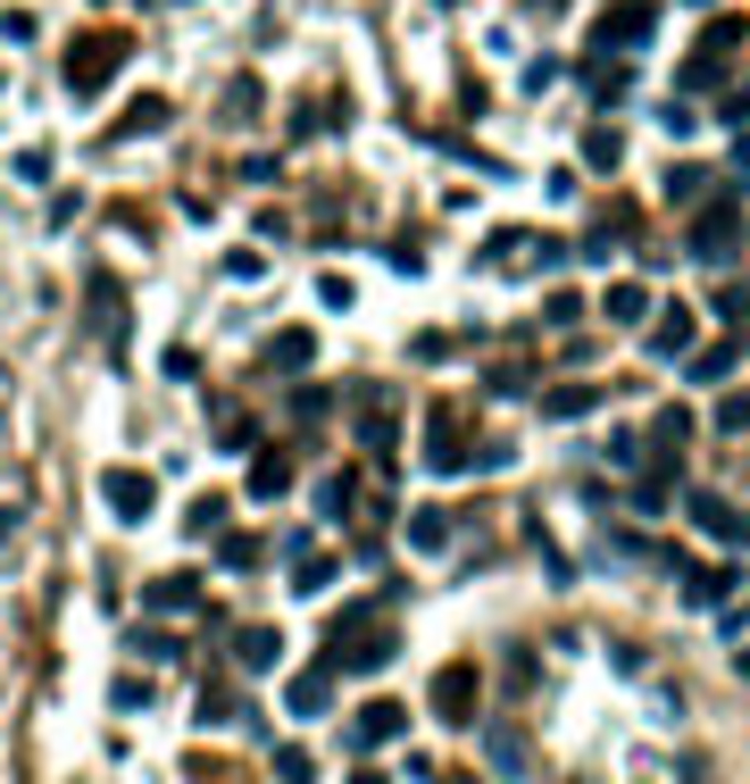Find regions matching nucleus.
Masks as SVG:
<instances>
[{"instance_id":"f257e3e1","label":"nucleus","mask_w":750,"mask_h":784,"mask_svg":"<svg viewBox=\"0 0 750 784\" xmlns=\"http://www.w3.org/2000/svg\"><path fill=\"white\" fill-rule=\"evenodd\" d=\"M393 651H400V635L375 610H342L334 617V643H325V668H334V676H375Z\"/></svg>"},{"instance_id":"f03ea898","label":"nucleus","mask_w":750,"mask_h":784,"mask_svg":"<svg viewBox=\"0 0 750 784\" xmlns=\"http://www.w3.org/2000/svg\"><path fill=\"white\" fill-rule=\"evenodd\" d=\"M84 318H93V342L109 359H126V335H133V300L109 267H84Z\"/></svg>"},{"instance_id":"7ed1b4c3","label":"nucleus","mask_w":750,"mask_h":784,"mask_svg":"<svg viewBox=\"0 0 750 784\" xmlns=\"http://www.w3.org/2000/svg\"><path fill=\"white\" fill-rule=\"evenodd\" d=\"M126 67V34H75L67 42V93L75 100H100Z\"/></svg>"},{"instance_id":"20e7f679","label":"nucleus","mask_w":750,"mask_h":784,"mask_svg":"<svg viewBox=\"0 0 750 784\" xmlns=\"http://www.w3.org/2000/svg\"><path fill=\"white\" fill-rule=\"evenodd\" d=\"M742 234H750L742 201H700L693 225H684V251H693L700 267H717V259H733V251H742Z\"/></svg>"},{"instance_id":"39448f33","label":"nucleus","mask_w":750,"mask_h":784,"mask_svg":"<svg viewBox=\"0 0 750 784\" xmlns=\"http://www.w3.org/2000/svg\"><path fill=\"white\" fill-rule=\"evenodd\" d=\"M426 467H433V476H468V467H475L468 417L450 410V401H433V410H426Z\"/></svg>"},{"instance_id":"423d86ee","label":"nucleus","mask_w":750,"mask_h":784,"mask_svg":"<svg viewBox=\"0 0 750 784\" xmlns=\"http://www.w3.org/2000/svg\"><path fill=\"white\" fill-rule=\"evenodd\" d=\"M651 34H658V0H618V9H600L592 51H642Z\"/></svg>"},{"instance_id":"0eeeda50","label":"nucleus","mask_w":750,"mask_h":784,"mask_svg":"<svg viewBox=\"0 0 750 784\" xmlns=\"http://www.w3.org/2000/svg\"><path fill=\"white\" fill-rule=\"evenodd\" d=\"M684 443H693V410H684V401H667V410L651 417V459H642V476L675 485V467H684Z\"/></svg>"},{"instance_id":"6e6552de","label":"nucleus","mask_w":750,"mask_h":784,"mask_svg":"<svg viewBox=\"0 0 750 784\" xmlns=\"http://www.w3.org/2000/svg\"><path fill=\"white\" fill-rule=\"evenodd\" d=\"M100 501H109V518L142 526L150 509H159V485H150L142 467H100Z\"/></svg>"},{"instance_id":"1a4fd4ad","label":"nucleus","mask_w":750,"mask_h":784,"mask_svg":"<svg viewBox=\"0 0 750 784\" xmlns=\"http://www.w3.org/2000/svg\"><path fill=\"white\" fill-rule=\"evenodd\" d=\"M475 692H484V676H475L468 659H450V668L433 676V718H442V727H475Z\"/></svg>"},{"instance_id":"9d476101","label":"nucleus","mask_w":750,"mask_h":784,"mask_svg":"<svg viewBox=\"0 0 750 784\" xmlns=\"http://www.w3.org/2000/svg\"><path fill=\"white\" fill-rule=\"evenodd\" d=\"M651 359H693L700 351V318L684 309V300H667V309H651Z\"/></svg>"},{"instance_id":"9b49d317","label":"nucleus","mask_w":750,"mask_h":784,"mask_svg":"<svg viewBox=\"0 0 750 784\" xmlns=\"http://www.w3.org/2000/svg\"><path fill=\"white\" fill-rule=\"evenodd\" d=\"M393 434H400L393 392H384V384H367V392H358V443H367L375 459H384V451H393Z\"/></svg>"},{"instance_id":"f8f14e48","label":"nucleus","mask_w":750,"mask_h":784,"mask_svg":"<svg viewBox=\"0 0 750 784\" xmlns=\"http://www.w3.org/2000/svg\"><path fill=\"white\" fill-rule=\"evenodd\" d=\"M684 518H693L700 534H717V542H742V509H733L726 492H684Z\"/></svg>"},{"instance_id":"ddd939ff","label":"nucleus","mask_w":750,"mask_h":784,"mask_svg":"<svg viewBox=\"0 0 750 784\" xmlns=\"http://www.w3.org/2000/svg\"><path fill=\"white\" fill-rule=\"evenodd\" d=\"M742 351H750L742 335H717V342H700V351L684 359V375H693V384H726V375L742 368Z\"/></svg>"},{"instance_id":"4468645a","label":"nucleus","mask_w":750,"mask_h":784,"mask_svg":"<svg viewBox=\"0 0 750 784\" xmlns=\"http://www.w3.org/2000/svg\"><path fill=\"white\" fill-rule=\"evenodd\" d=\"M484 760H492V776H501V784H525L534 751H525V734H517V727H484Z\"/></svg>"},{"instance_id":"2eb2a0df","label":"nucleus","mask_w":750,"mask_h":784,"mask_svg":"<svg viewBox=\"0 0 750 784\" xmlns=\"http://www.w3.org/2000/svg\"><path fill=\"white\" fill-rule=\"evenodd\" d=\"M168 93H142V100H126V109H117V126H109V142H142V134H159L168 126Z\"/></svg>"},{"instance_id":"dca6fc26","label":"nucleus","mask_w":750,"mask_h":784,"mask_svg":"<svg viewBox=\"0 0 750 784\" xmlns=\"http://www.w3.org/2000/svg\"><path fill=\"white\" fill-rule=\"evenodd\" d=\"M276 659H283V626H234V668L267 676Z\"/></svg>"},{"instance_id":"f3484780","label":"nucleus","mask_w":750,"mask_h":784,"mask_svg":"<svg viewBox=\"0 0 750 784\" xmlns=\"http://www.w3.org/2000/svg\"><path fill=\"white\" fill-rule=\"evenodd\" d=\"M634 234H642V209H618V201H609V209H600V225L583 234V259H609V251L634 243Z\"/></svg>"},{"instance_id":"a211bd4d","label":"nucleus","mask_w":750,"mask_h":784,"mask_svg":"<svg viewBox=\"0 0 750 784\" xmlns=\"http://www.w3.org/2000/svg\"><path fill=\"white\" fill-rule=\"evenodd\" d=\"M283 492H292V459L276 443H259L250 451V501H283Z\"/></svg>"},{"instance_id":"6ab92c4d","label":"nucleus","mask_w":750,"mask_h":784,"mask_svg":"<svg viewBox=\"0 0 750 784\" xmlns=\"http://www.w3.org/2000/svg\"><path fill=\"white\" fill-rule=\"evenodd\" d=\"M400 727H409V710H400V701H367V710H358V727H351V743H358V751H384Z\"/></svg>"},{"instance_id":"aec40b11","label":"nucleus","mask_w":750,"mask_h":784,"mask_svg":"<svg viewBox=\"0 0 750 784\" xmlns=\"http://www.w3.org/2000/svg\"><path fill=\"white\" fill-rule=\"evenodd\" d=\"M283 701H292V718H325V710H334V668L292 676V685H283Z\"/></svg>"},{"instance_id":"412c9836","label":"nucleus","mask_w":750,"mask_h":784,"mask_svg":"<svg viewBox=\"0 0 750 784\" xmlns=\"http://www.w3.org/2000/svg\"><path fill=\"white\" fill-rule=\"evenodd\" d=\"M600 318L609 326H651V293H642V284H609V293H600Z\"/></svg>"},{"instance_id":"4be33fe9","label":"nucleus","mask_w":750,"mask_h":784,"mask_svg":"<svg viewBox=\"0 0 750 784\" xmlns=\"http://www.w3.org/2000/svg\"><path fill=\"white\" fill-rule=\"evenodd\" d=\"M583 168H592V176L625 168V134L618 126H583Z\"/></svg>"},{"instance_id":"5701e85b","label":"nucleus","mask_w":750,"mask_h":784,"mask_svg":"<svg viewBox=\"0 0 750 784\" xmlns=\"http://www.w3.org/2000/svg\"><path fill=\"white\" fill-rule=\"evenodd\" d=\"M267 359H276L283 375H300V368H309V359H318V335H309V326H283V335L267 342Z\"/></svg>"},{"instance_id":"b1692460","label":"nucleus","mask_w":750,"mask_h":784,"mask_svg":"<svg viewBox=\"0 0 750 784\" xmlns=\"http://www.w3.org/2000/svg\"><path fill=\"white\" fill-rule=\"evenodd\" d=\"M600 392L592 384H543V417H592Z\"/></svg>"},{"instance_id":"393cba45","label":"nucleus","mask_w":750,"mask_h":784,"mask_svg":"<svg viewBox=\"0 0 750 784\" xmlns=\"http://www.w3.org/2000/svg\"><path fill=\"white\" fill-rule=\"evenodd\" d=\"M583 84H592V100L609 109V100H625V84H634V67H609V51H592V67H583Z\"/></svg>"},{"instance_id":"a878e982","label":"nucleus","mask_w":750,"mask_h":784,"mask_svg":"<svg viewBox=\"0 0 750 784\" xmlns=\"http://www.w3.org/2000/svg\"><path fill=\"white\" fill-rule=\"evenodd\" d=\"M733 593V568H684V601L693 610H709V601H726Z\"/></svg>"},{"instance_id":"bb28decb","label":"nucleus","mask_w":750,"mask_h":784,"mask_svg":"<svg viewBox=\"0 0 750 784\" xmlns=\"http://www.w3.org/2000/svg\"><path fill=\"white\" fill-rule=\"evenodd\" d=\"M675 84H684V93H717V84H726V59H717V51H693L684 67H675Z\"/></svg>"},{"instance_id":"cd10ccee","label":"nucleus","mask_w":750,"mask_h":784,"mask_svg":"<svg viewBox=\"0 0 750 784\" xmlns=\"http://www.w3.org/2000/svg\"><path fill=\"white\" fill-rule=\"evenodd\" d=\"M259 100H267L259 75H234V84H225V117H234V126H250V117H259Z\"/></svg>"},{"instance_id":"c85d7f7f","label":"nucleus","mask_w":750,"mask_h":784,"mask_svg":"<svg viewBox=\"0 0 750 784\" xmlns=\"http://www.w3.org/2000/svg\"><path fill=\"white\" fill-rule=\"evenodd\" d=\"M217 560L234 568V576H250V568L267 560V542H259V534H225V542H217Z\"/></svg>"},{"instance_id":"c756f323","label":"nucleus","mask_w":750,"mask_h":784,"mask_svg":"<svg viewBox=\"0 0 750 784\" xmlns=\"http://www.w3.org/2000/svg\"><path fill=\"white\" fill-rule=\"evenodd\" d=\"M201 601V576H159L150 584V610H192Z\"/></svg>"},{"instance_id":"7c9ffc66","label":"nucleus","mask_w":750,"mask_h":784,"mask_svg":"<svg viewBox=\"0 0 750 784\" xmlns=\"http://www.w3.org/2000/svg\"><path fill=\"white\" fill-rule=\"evenodd\" d=\"M642 459H651V434H634V426L609 434V467H634V476H642Z\"/></svg>"},{"instance_id":"2f4dec72","label":"nucleus","mask_w":750,"mask_h":784,"mask_svg":"<svg viewBox=\"0 0 750 784\" xmlns=\"http://www.w3.org/2000/svg\"><path fill=\"white\" fill-rule=\"evenodd\" d=\"M442 542H450V518L442 509H417L409 518V551H442Z\"/></svg>"},{"instance_id":"473e14b6","label":"nucleus","mask_w":750,"mask_h":784,"mask_svg":"<svg viewBox=\"0 0 750 784\" xmlns=\"http://www.w3.org/2000/svg\"><path fill=\"white\" fill-rule=\"evenodd\" d=\"M259 276H267V251H259V243L225 251V284H259Z\"/></svg>"},{"instance_id":"72a5a7b5","label":"nucleus","mask_w":750,"mask_h":784,"mask_svg":"<svg viewBox=\"0 0 750 784\" xmlns=\"http://www.w3.org/2000/svg\"><path fill=\"white\" fill-rule=\"evenodd\" d=\"M358 509V476L342 467V476H325V518H351Z\"/></svg>"},{"instance_id":"f704fd0d","label":"nucleus","mask_w":750,"mask_h":784,"mask_svg":"<svg viewBox=\"0 0 750 784\" xmlns=\"http://www.w3.org/2000/svg\"><path fill=\"white\" fill-rule=\"evenodd\" d=\"M276 784H318V760H309V751H276Z\"/></svg>"},{"instance_id":"c9c22d12","label":"nucleus","mask_w":750,"mask_h":784,"mask_svg":"<svg viewBox=\"0 0 750 784\" xmlns=\"http://www.w3.org/2000/svg\"><path fill=\"white\" fill-rule=\"evenodd\" d=\"M534 384V368H525V359H501V368L484 375V392H525Z\"/></svg>"},{"instance_id":"e433bc0d","label":"nucleus","mask_w":750,"mask_h":784,"mask_svg":"<svg viewBox=\"0 0 750 784\" xmlns=\"http://www.w3.org/2000/svg\"><path fill=\"white\" fill-rule=\"evenodd\" d=\"M450 351H459V335H409V359H426V368H442Z\"/></svg>"},{"instance_id":"4c0bfd02","label":"nucleus","mask_w":750,"mask_h":784,"mask_svg":"<svg viewBox=\"0 0 750 784\" xmlns=\"http://www.w3.org/2000/svg\"><path fill=\"white\" fill-rule=\"evenodd\" d=\"M300 593H325V584H334V560H325V551H309V560H300Z\"/></svg>"},{"instance_id":"58836bf2","label":"nucleus","mask_w":750,"mask_h":784,"mask_svg":"<svg viewBox=\"0 0 750 784\" xmlns=\"http://www.w3.org/2000/svg\"><path fill=\"white\" fill-rule=\"evenodd\" d=\"M217 443H225V451H259V426H250V417H225Z\"/></svg>"},{"instance_id":"ea45409f","label":"nucleus","mask_w":750,"mask_h":784,"mask_svg":"<svg viewBox=\"0 0 750 784\" xmlns=\"http://www.w3.org/2000/svg\"><path fill=\"white\" fill-rule=\"evenodd\" d=\"M184 526H192V534H217V526H225V501H192Z\"/></svg>"},{"instance_id":"a19ab883","label":"nucleus","mask_w":750,"mask_h":784,"mask_svg":"<svg viewBox=\"0 0 750 784\" xmlns=\"http://www.w3.org/2000/svg\"><path fill=\"white\" fill-rule=\"evenodd\" d=\"M559 75H567V59H534V67H525V93H550Z\"/></svg>"},{"instance_id":"79ce46f5","label":"nucleus","mask_w":750,"mask_h":784,"mask_svg":"<svg viewBox=\"0 0 750 784\" xmlns=\"http://www.w3.org/2000/svg\"><path fill=\"white\" fill-rule=\"evenodd\" d=\"M292 417H300V426H318V417H325V392L300 384V392H292Z\"/></svg>"},{"instance_id":"37998d69","label":"nucleus","mask_w":750,"mask_h":784,"mask_svg":"<svg viewBox=\"0 0 750 784\" xmlns=\"http://www.w3.org/2000/svg\"><path fill=\"white\" fill-rule=\"evenodd\" d=\"M225 718H234V692L208 685V692H201V727H225Z\"/></svg>"},{"instance_id":"c03bdc74","label":"nucleus","mask_w":750,"mask_h":784,"mask_svg":"<svg viewBox=\"0 0 750 784\" xmlns=\"http://www.w3.org/2000/svg\"><path fill=\"white\" fill-rule=\"evenodd\" d=\"M543 318H550V326H576V318H583V293H550Z\"/></svg>"},{"instance_id":"a18cd8bd","label":"nucleus","mask_w":750,"mask_h":784,"mask_svg":"<svg viewBox=\"0 0 750 784\" xmlns=\"http://www.w3.org/2000/svg\"><path fill=\"white\" fill-rule=\"evenodd\" d=\"M717 426H726V434H750V392H733L726 410H717Z\"/></svg>"},{"instance_id":"49530a36","label":"nucleus","mask_w":750,"mask_h":784,"mask_svg":"<svg viewBox=\"0 0 750 784\" xmlns=\"http://www.w3.org/2000/svg\"><path fill=\"white\" fill-rule=\"evenodd\" d=\"M667 192H675V201H693V192H709V176H700V168H675Z\"/></svg>"},{"instance_id":"de8ad7c7","label":"nucleus","mask_w":750,"mask_h":784,"mask_svg":"<svg viewBox=\"0 0 750 784\" xmlns=\"http://www.w3.org/2000/svg\"><path fill=\"white\" fill-rule=\"evenodd\" d=\"M133 651H142V659H175V635H150V626H142V635H133Z\"/></svg>"},{"instance_id":"09e8293b","label":"nucleus","mask_w":750,"mask_h":784,"mask_svg":"<svg viewBox=\"0 0 750 784\" xmlns=\"http://www.w3.org/2000/svg\"><path fill=\"white\" fill-rule=\"evenodd\" d=\"M9 534H18V509H0V542H9Z\"/></svg>"},{"instance_id":"8fccbe9b","label":"nucleus","mask_w":750,"mask_h":784,"mask_svg":"<svg viewBox=\"0 0 750 784\" xmlns=\"http://www.w3.org/2000/svg\"><path fill=\"white\" fill-rule=\"evenodd\" d=\"M351 784H384V776H375V767H351Z\"/></svg>"},{"instance_id":"3c124183","label":"nucleus","mask_w":750,"mask_h":784,"mask_svg":"<svg viewBox=\"0 0 750 784\" xmlns=\"http://www.w3.org/2000/svg\"><path fill=\"white\" fill-rule=\"evenodd\" d=\"M742 676H750V651H742Z\"/></svg>"}]
</instances>
